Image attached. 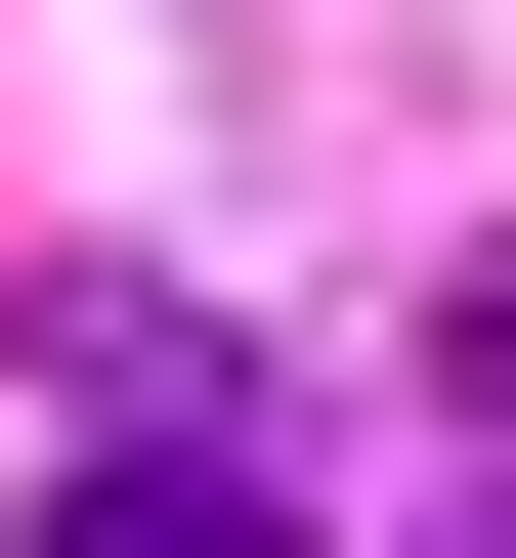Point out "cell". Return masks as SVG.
I'll use <instances>...</instances> for the list:
<instances>
[{
  "label": "cell",
  "mask_w": 516,
  "mask_h": 558,
  "mask_svg": "<svg viewBox=\"0 0 516 558\" xmlns=\"http://www.w3.org/2000/svg\"><path fill=\"white\" fill-rule=\"evenodd\" d=\"M431 387H473V429H516V215H473V258H431Z\"/></svg>",
  "instance_id": "cell-2"
},
{
  "label": "cell",
  "mask_w": 516,
  "mask_h": 558,
  "mask_svg": "<svg viewBox=\"0 0 516 558\" xmlns=\"http://www.w3.org/2000/svg\"><path fill=\"white\" fill-rule=\"evenodd\" d=\"M44 558H301V473H259V429H172V387H130V429L44 473Z\"/></svg>",
  "instance_id": "cell-1"
}]
</instances>
